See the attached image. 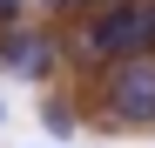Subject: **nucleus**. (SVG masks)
<instances>
[{
  "mask_svg": "<svg viewBox=\"0 0 155 148\" xmlns=\"http://www.w3.org/2000/svg\"><path fill=\"white\" fill-rule=\"evenodd\" d=\"M148 47H155V0H101L74 27V61L81 67H108L128 54H148Z\"/></svg>",
  "mask_w": 155,
  "mask_h": 148,
  "instance_id": "f257e3e1",
  "label": "nucleus"
},
{
  "mask_svg": "<svg viewBox=\"0 0 155 148\" xmlns=\"http://www.w3.org/2000/svg\"><path fill=\"white\" fill-rule=\"evenodd\" d=\"M94 114L115 128H155V47L94 67Z\"/></svg>",
  "mask_w": 155,
  "mask_h": 148,
  "instance_id": "f03ea898",
  "label": "nucleus"
},
{
  "mask_svg": "<svg viewBox=\"0 0 155 148\" xmlns=\"http://www.w3.org/2000/svg\"><path fill=\"white\" fill-rule=\"evenodd\" d=\"M54 34H41V27H7L0 34V67H14V74H27V81H41L47 67H54Z\"/></svg>",
  "mask_w": 155,
  "mask_h": 148,
  "instance_id": "7ed1b4c3",
  "label": "nucleus"
},
{
  "mask_svg": "<svg viewBox=\"0 0 155 148\" xmlns=\"http://www.w3.org/2000/svg\"><path fill=\"white\" fill-rule=\"evenodd\" d=\"M41 121H47L54 135H74V128H81V114H74L68 94H41Z\"/></svg>",
  "mask_w": 155,
  "mask_h": 148,
  "instance_id": "20e7f679",
  "label": "nucleus"
},
{
  "mask_svg": "<svg viewBox=\"0 0 155 148\" xmlns=\"http://www.w3.org/2000/svg\"><path fill=\"white\" fill-rule=\"evenodd\" d=\"M0 121H7V108H0Z\"/></svg>",
  "mask_w": 155,
  "mask_h": 148,
  "instance_id": "39448f33",
  "label": "nucleus"
}]
</instances>
